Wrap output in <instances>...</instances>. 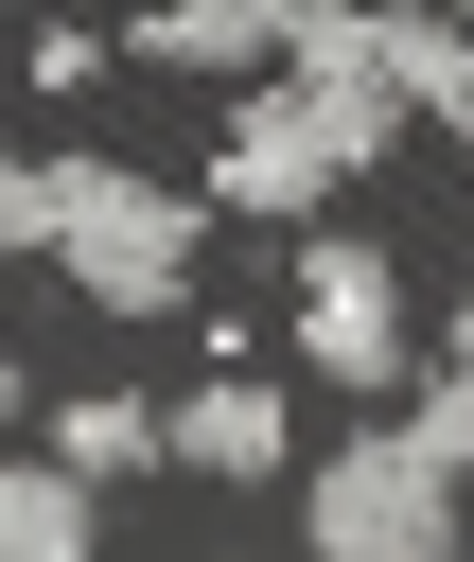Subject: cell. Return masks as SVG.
Segmentation results:
<instances>
[{
    "instance_id": "cell-1",
    "label": "cell",
    "mask_w": 474,
    "mask_h": 562,
    "mask_svg": "<svg viewBox=\"0 0 474 562\" xmlns=\"http://www.w3.org/2000/svg\"><path fill=\"white\" fill-rule=\"evenodd\" d=\"M0 246H53L105 316H176L193 299V211L123 158H0Z\"/></svg>"
},
{
    "instance_id": "cell-3",
    "label": "cell",
    "mask_w": 474,
    "mask_h": 562,
    "mask_svg": "<svg viewBox=\"0 0 474 562\" xmlns=\"http://www.w3.org/2000/svg\"><path fill=\"white\" fill-rule=\"evenodd\" d=\"M456 544V474L404 457V439H351L316 474V562H439Z\"/></svg>"
},
{
    "instance_id": "cell-10",
    "label": "cell",
    "mask_w": 474,
    "mask_h": 562,
    "mask_svg": "<svg viewBox=\"0 0 474 562\" xmlns=\"http://www.w3.org/2000/svg\"><path fill=\"white\" fill-rule=\"evenodd\" d=\"M404 457H439V474H474V386H421V422H404Z\"/></svg>"
},
{
    "instance_id": "cell-12",
    "label": "cell",
    "mask_w": 474,
    "mask_h": 562,
    "mask_svg": "<svg viewBox=\"0 0 474 562\" xmlns=\"http://www.w3.org/2000/svg\"><path fill=\"white\" fill-rule=\"evenodd\" d=\"M0 422H18V369H0Z\"/></svg>"
},
{
    "instance_id": "cell-7",
    "label": "cell",
    "mask_w": 474,
    "mask_h": 562,
    "mask_svg": "<svg viewBox=\"0 0 474 562\" xmlns=\"http://www.w3.org/2000/svg\"><path fill=\"white\" fill-rule=\"evenodd\" d=\"M176 457H193V474H281V404L228 369V386H193V404H176Z\"/></svg>"
},
{
    "instance_id": "cell-5",
    "label": "cell",
    "mask_w": 474,
    "mask_h": 562,
    "mask_svg": "<svg viewBox=\"0 0 474 562\" xmlns=\"http://www.w3.org/2000/svg\"><path fill=\"white\" fill-rule=\"evenodd\" d=\"M334 35H351V70H386L421 123L474 140V35H456V18H369V0H334Z\"/></svg>"
},
{
    "instance_id": "cell-4",
    "label": "cell",
    "mask_w": 474,
    "mask_h": 562,
    "mask_svg": "<svg viewBox=\"0 0 474 562\" xmlns=\"http://www.w3.org/2000/svg\"><path fill=\"white\" fill-rule=\"evenodd\" d=\"M298 334H316L334 386H386V369H404V299H386V263H369V246H316V263H298Z\"/></svg>"
},
{
    "instance_id": "cell-9",
    "label": "cell",
    "mask_w": 474,
    "mask_h": 562,
    "mask_svg": "<svg viewBox=\"0 0 474 562\" xmlns=\"http://www.w3.org/2000/svg\"><path fill=\"white\" fill-rule=\"evenodd\" d=\"M53 457H70V474H88V492H105V474H140V457H176V422H158V404H123V386H105V404H70V422H53Z\"/></svg>"
},
{
    "instance_id": "cell-6",
    "label": "cell",
    "mask_w": 474,
    "mask_h": 562,
    "mask_svg": "<svg viewBox=\"0 0 474 562\" xmlns=\"http://www.w3.org/2000/svg\"><path fill=\"white\" fill-rule=\"evenodd\" d=\"M298 18H334V0H158V18H140V53H176V70H228V53H281Z\"/></svg>"
},
{
    "instance_id": "cell-11",
    "label": "cell",
    "mask_w": 474,
    "mask_h": 562,
    "mask_svg": "<svg viewBox=\"0 0 474 562\" xmlns=\"http://www.w3.org/2000/svg\"><path fill=\"white\" fill-rule=\"evenodd\" d=\"M456 369H474V299H456Z\"/></svg>"
},
{
    "instance_id": "cell-8",
    "label": "cell",
    "mask_w": 474,
    "mask_h": 562,
    "mask_svg": "<svg viewBox=\"0 0 474 562\" xmlns=\"http://www.w3.org/2000/svg\"><path fill=\"white\" fill-rule=\"evenodd\" d=\"M0 562H88V474H70V457H53V474L0 457Z\"/></svg>"
},
{
    "instance_id": "cell-2",
    "label": "cell",
    "mask_w": 474,
    "mask_h": 562,
    "mask_svg": "<svg viewBox=\"0 0 474 562\" xmlns=\"http://www.w3.org/2000/svg\"><path fill=\"white\" fill-rule=\"evenodd\" d=\"M281 53H298V88H263V105L211 140V193H228V211H316L351 158H386V105H404L386 70H351L334 18H298Z\"/></svg>"
}]
</instances>
